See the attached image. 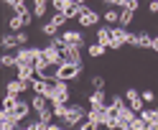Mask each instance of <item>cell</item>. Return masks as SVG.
<instances>
[{
	"label": "cell",
	"mask_w": 158,
	"mask_h": 130,
	"mask_svg": "<svg viewBox=\"0 0 158 130\" xmlns=\"http://www.w3.org/2000/svg\"><path fill=\"white\" fill-rule=\"evenodd\" d=\"M92 87H94V89H105V79H102L100 74L92 77Z\"/></svg>",
	"instance_id": "obj_31"
},
{
	"label": "cell",
	"mask_w": 158,
	"mask_h": 130,
	"mask_svg": "<svg viewBox=\"0 0 158 130\" xmlns=\"http://www.w3.org/2000/svg\"><path fill=\"white\" fill-rule=\"evenodd\" d=\"M15 72H18V79H23V82H33V79L38 77V72H36V66H31V64L15 66Z\"/></svg>",
	"instance_id": "obj_11"
},
{
	"label": "cell",
	"mask_w": 158,
	"mask_h": 130,
	"mask_svg": "<svg viewBox=\"0 0 158 130\" xmlns=\"http://www.w3.org/2000/svg\"><path fill=\"white\" fill-rule=\"evenodd\" d=\"M61 38H64L66 46H82V48H84V36L79 33V31H64Z\"/></svg>",
	"instance_id": "obj_10"
},
{
	"label": "cell",
	"mask_w": 158,
	"mask_h": 130,
	"mask_svg": "<svg viewBox=\"0 0 158 130\" xmlns=\"http://www.w3.org/2000/svg\"><path fill=\"white\" fill-rule=\"evenodd\" d=\"M97 41L110 48V44H112V26H100L97 28Z\"/></svg>",
	"instance_id": "obj_14"
},
{
	"label": "cell",
	"mask_w": 158,
	"mask_h": 130,
	"mask_svg": "<svg viewBox=\"0 0 158 130\" xmlns=\"http://www.w3.org/2000/svg\"><path fill=\"white\" fill-rule=\"evenodd\" d=\"M140 117L148 123V128H151V123H153V120H156L158 115H156V110H143V112H140Z\"/></svg>",
	"instance_id": "obj_30"
},
{
	"label": "cell",
	"mask_w": 158,
	"mask_h": 130,
	"mask_svg": "<svg viewBox=\"0 0 158 130\" xmlns=\"http://www.w3.org/2000/svg\"><path fill=\"white\" fill-rule=\"evenodd\" d=\"M143 99H145V102H156V92H153V89H145V92H143Z\"/></svg>",
	"instance_id": "obj_34"
},
{
	"label": "cell",
	"mask_w": 158,
	"mask_h": 130,
	"mask_svg": "<svg viewBox=\"0 0 158 130\" xmlns=\"http://www.w3.org/2000/svg\"><path fill=\"white\" fill-rule=\"evenodd\" d=\"M51 21H54V23H56L59 28H61V26H64V23L69 21V15H66L64 10H54V15H51Z\"/></svg>",
	"instance_id": "obj_26"
},
{
	"label": "cell",
	"mask_w": 158,
	"mask_h": 130,
	"mask_svg": "<svg viewBox=\"0 0 158 130\" xmlns=\"http://www.w3.org/2000/svg\"><path fill=\"white\" fill-rule=\"evenodd\" d=\"M133 15H135V10H130V8H120V26H130L133 23Z\"/></svg>",
	"instance_id": "obj_19"
},
{
	"label": "cell",
	"mask_w": 158,
	"mask_h": 130,
	"mask_svg": "<svg viewBox=\"0 0 158 130\" xmlns=\"http://www.w3.org/2000/svg\"><path fill=\"white\" fill-rule=\"evenodd\" d=\"M0 44H3L5 51H10V48H21V44H18V36H15V33H5Z\"/></svg>",
	"instance_id": "obj_17"
},
{
	"label": "cell",
	"mask_w": 158,
	"mask_h": 130,
	"mask_svg": "<svg viewBox=\"0 0 158 130\" xmlns=\"http://www.w3.org/2000/svg\"><path fill=\"white\" fill-rule=\"evenodd\" d=\"M148 8H151V13H158V0H151V5H148Z\"/></svg>",
	"instance_id": "obj_37"
},
{
	"label": "cell",
	"mask_w": 158,
	"mask_h": 130,
	"mask_svg": "<svg viewBox=\"0 0 158 130\" xmlns=\"http://www.w3.org/2000/svg\"><path fill=\"white\" fill-rule=\"evenodd\" d=\"M48 3H51V0H33V8H31V10H33V15H36V18H44V15H46Z\"/></svg>",
	"instance_id": "obj_18"
},
{
	"label": "cell",
	"mask_w": 158,
	"mask_h": 130,
	"mask_svg": "<svg viewBox=\"0 0 158 130\" xmlns=\"http://www.w3.org/2000/svg\"><path fill=\"white\" fill-rule=\"evenodd\" d=\"M151 44H153V36L151 33H145V31L138 33V48H151Z\"/></svg>",
	"instance_id": "obj_23"
},
{
	"label": "cell",
	"mask_w": 158,
	"mask_h": 130,
	"mask_svg": "<svg viewBox=\"0 0 158 130\" xmlns=\"http://www.w3.org/2000/svg\"><path fill=\"white\" fill-rule=\"evenodd\" d=\"M26 89H31V82H23V79H10V82L5 84V94H15V97H21Z\"/></svg>",
	"instance_id": "obj_5"
},
{
	"label": "cell",
	"mask_w": 158,
	"mask_h": 130,
	"mask_svg": "<svg viewBox=\"0 0 158 130\" xmlns=\"http://www.w3.org/2000/svg\"><path fill=\"white\" fill-rule=\"evenodd\" d=\"M140 0H123V8H130V10H138Z\"/></svg>",
	"instance_id": "obj_32"
},
{
	"label": "cell",
	"mask_w": 158,
	"mask_h": 130,
	"mask_svg": "<svg viewBox=\"0 0 158 130\" xmlns=\"http://www.w3.org/2000/svg\"><path fill=\"white\" fill-rule=\"evenodd\" d=\"M48 105H51V99H48L46 94H33V99H31V107H33V112L38 115L41 110H46Z\"/></svg>",
	"instance_id": "obj_16"
},
{
	"label": "cell",
	"mask_w": 158,
	"mask_h": 130,
	"mask_svg": "<svg viewBox=\"0 0 158 130\" xmlns=\"http://www.w3.org/2000/svg\"><path fill=\"white\" fill-rule=\"evenodd\" d=\"M82 69H84V64L82 61H61L56 66V79H77L79 74H82Z\"/></svg>",
	"instance_id": "obj_1"
},
{
	"label": "cell",
	"mask_w": 158,
	"mask_h": 130,
	"mask_svg": "<svg viewBox=\"0 0 158 130\" xmlns=\"http://www.w3.org/2000/svg\"><path fill=\"white\" fill-rule=\"evenodd\" d=\"M0 64H3L5 69H13V66H18V56H15V54H8V51H5L3 56H0Z\"/></svg>",
	"instance_id": "obj_21"
},
{
	"label": "cell",
	"mask_w": 158,
	"mask_h": 130,
	"mask_svg": "<svg viewBox=\"0 0 158 130\" xmlns=\"http://www.w3.org/2000/svg\"><path fill=\"white\" fill-rule=\"evenodd\" d=\"M15 102H18L15 94H5V97H3V110H5V112H10V110L15 107Z\"/></svg>",
	"instance_id": "obj_25"
},
{
	"label": "cell",
	"mask_w": 158,
	"mask_h": 130,
	"mask_svg": "<svg viewBox=\"0 0 158 130\" xmlns=\"http://www.w3.org/2000/svg\"><path fill=\"white\" fill-rule=\"evenodd\" d=\"M105 5H110V8H123V0H102Z\"/></svg>",
	"instance_id": "obj_36"
},
{
	"label": "cell",
	"mask_w": 158,
	"mask_h": 130,
	"mask_svg": "<svg viewBox=\"0 0 158 130\" xmlns=\"http://www.w3.org/2000/svg\"><path fill=\"white\" fill-rule=\"evenodd\" d=\"M102 18H105V21L110 23V26H117V23H120V10H115V8H110V10H107V13L102 15Z\"/></svg>",
	"instance_id": "obj_24"
},
{
	"label": "cell",
	"mask_w": 158,
	"mask_h": 130,
	"mask_svg": "<svg viewBox=\"0 0 158 130\" xmlns=\"http://www.w3.org/2000/svg\"><path fill=\"white\" fill-rule=\"evenodd\" d=\"M77 21H79V26H82V28H92V26L100 23V13H94L92 8L82 5V13L77 15Z\"/></svg>",
	"instance_id": "obj_4"
},
{
	"label": "cell",
	"mask_w": 158,
	"mask_h": 130,
	"mask_svg": "<svg viewBox=\"0 0 158 130\" xmlns=\"http://www.w3.org/2000/svg\"><path fill=\"white\" fill-rule=\"evenodd\" d=\"M87 51H89V56H92V59H100V56H105V51H107V46L97 41V44H92L89 48H87Z\"/></svg>",
	"instance_id": "obj_20"
},
{
	"label": "cell",
	"mask_w": 158,
	"mask_h": 130,
	"mask_svg": "<svg viewBox=\"0 0 158 130\" xmlns=\"http://www.w3.org/2000/svg\"><path fill=\"white\" fill-rule=\"evenodd\" d=\"M41 31H44V36H48V38H51V36H56L59 26H56L54 21H48V23H44V26H41Z\"/></svg>",
	"instance_id": "obj_27"
},
{
	"label": "cell",
	"mask_w": 158,
	"mask_h": 130,
	"mask_svg": "<svg viewBox=\"0 0 158 130\" xmlns=\"http://www.w3.org/2000/svg\"><path fill=\"white\" fill-rule=\"evenodd\" d=\"M82 120H87V110L82 105H69V112L64 117V125L66 128H79V123Z\"/></svg>",
	"instance_id": "obj_3"
},
{
	"label": "cell",
	"mask_w": 158,
	"mask_h": 130,
	"mask_svg": "<svg viewBox=\"0 0 158 130\" xmlns=\"http://www.w3.org/2000/svg\"><path fill=\"white\" fill-rule=\"evenodd\" d=\"M64 61H82V46H64Z\"/></svg>",
	"instance_id": "obj_12"
},
{
	"label": "cell",
	"mask_w": 158,
	"mask_h": 130,
	"mask_svg": "<svg viewBox=\"0 0 158 130\" xmlns=\"http://www.w3.org/2000/svg\"><path fill=\"white\" fill-rule=\"evenodd\" d=\"M135 110L130 107V105H125L123 110H120V130H130V123L135 120Z\"/></svg>",
	"instance_id": "obj_8"
},
{
	"label": "cell",
	"mask_w": 158,
	"mask_h": 130,
	"mask_svg": "<svg viewBox=\"0 0 158 130\" xmlns=\"http://www.w3.org/2000/svg\"><path fill=\"white\" fill-rule=\"evenodd\" d=\"M31 110H33V107H31V102H26V99L18 97V102H15V107L10 110V115H13V117H18V120H26Z\"/></svg>",
	"instance_id": "obj_7"
},
{
	"label": "cell",
	"mask_w": 158,
	"mask_h": 130,
	"mask_svg": "<svg viewBox=\"0 0 158 130\" xmlns=\"http://www.w3.org/2000/svg\"><path fill=\"white\" fill-rule=\"evenodd\" d=\"M44 56H46V61H48V64H54V66H59V64L64 61V54H61V48H59V46H54V44L44 46Z\"/></svg>",
	"instance_id": "obj_6"
},
{
	"label": "cell",
	"mask_w": 158,
	"mask_h": 130,
	"mask_svg": "<svg viewBox=\"0 0 158 130\" xmlns=\"http://www.w3.org/2000/svg\"><path fill=\"white\" fill-rule=\"evenodd\" d=\"M151 48H153V51L158 54V36H153V44H151Z\"/></svg>",
	"instance_id": "obj_38"
},
{
	"label": "cell",
	"mask_w": 158,
	"mask_h": 130,
	"mask_svg": "<svg viewBox=\"0 0 158 130\" xmlns=\"http://www.w3.org/2000/svg\"><path fill=\"white\" fill-rule=\"evenodd\" d=\"M127 105H130V107L135 110V112L140 115V112H143V105H145V99H143V94H140V97H135V99H130V102H127Z\"/></svg>",
	"instance_id": "obj_28"
},
{
	"label": "cell",
	"mask_w": 158,
	"mask_h": 130,
	"mask_svg": "<svg viewBox=\"0 0 158 130\" xmlns=\"http://www.w3.org/2000/svg\"><path fill=\"white\" fill-rule=\"evenodd\" d=\"M44 54V48H38V46H21L15 51V56H18V66H23V64H31V66H36V59Z\"/></svg>",
	"instance_id": "obj_2"
},
{
	"label": "cell",
	"mask_w": 158,
	"mask_h": 130,
	"mask_svg": "<svg viewBox=\"0 0 158 130\" xmlns=\"http://www.w3.org/2000/svg\"><path fill=\"white\" fill-rule=\"evenodd\" d=\"M0 128L3 130H15V128H21V120L13 117L10 112H5V110H0Z\"/></svg>",
	"instance_id": "obj_9"
},
{
	"label": "cell",
	"mask_w": 158,
	"mask_h": 130,
	"mask_svg": "<svg viewBox=\"0 0 158 130\" xmlns=\"http://www.w3.org/2000/svg\"><path fill=\"white\" fill-rule=\"evenodd\" d=\"M26 26H28V23H26V18H23V15H18V13H13L10 18H8V28H10L13 33H18V31H23Z\"/></svg>",
	"instance_id": "obj_15"
},
{
	"label": "cell",
	"mask_w": 158,
	"mask_h": 130,
	"mask_svg": "<svg viewBox=\"0 0 158 130\" xmlns=\"http://www.w3.org/2000/svg\"><path fill=\"white\" fill-rule=\"evenodd\" d=\"M145 128H148V123H145L140 115H135V120L130 123V130H145Z\"/></svg>",
	"instance_id": "obj_29"
},
{
	"label": "cell",
	"mask_w": 158,
	"mask_h": 130,
	"mask_svg": "<svg viewBox=\"0 0 158 130\" xmlns=\"http://www.w3.org/2000/svg\"><path fill=\"white\" fill-rule=\"evenodd\" d=\"M15 36H18V44H21V46H28V33L26 31H18Z\"/></svg>",
	"instance_id": "obj_33"
},
{
	"label": "cell",
	"mask_w": 158,
	"mask_h": 130,
	"mask_svg": "<svg viewBox=\"0 0 158 130\" xmlns=\"http://www.w3.org/2000/svg\"><path fill=\"white\" fill-rule=\"evenodd\" d=\"M135 97H140V94H138V89H127V92H125V99H127V102H130V99H135Z\"/></svg>",
	"instance_id": "obj_35"
},
{
	"label": "cell",
	"mask_w": 158,
	"mask_h": 130,
	"mask_svg": "<svg viewBox=\"0 0 158 130\" xmlns=\"http://www.w3.org/2000/svg\"><path fill=\"white\" fill-rule=\"evenodd\" d=\"M3 3H5V5H8V3H10V0H3Z\"/></svg>",
	"instance_id": "obj_39"
},
{
	"label": "cell",
	"mask_w": 158,
	"mask_h": 130,
	"mask_svg": "<svg viewBox=\"0 0 158 130\" xmlns=\"http://www.w3.org/2000/svg\"><path fill=\"white\" fill-rule=\"evenodd\" d=\"M89 99V107H105L107 105V94H105V89H94V92L87 97Z\"/></svg>",
	"instance_id": "obj_13"
},
{
	"label": "cell",
	"mask_w": 158,
	"mask_h": 130,
	"mask_svg": "<svg viewBox=\"0 0 158 130\" xmlns=\"http://www.w3.org/2000/svg\"><path fill=\"white\" fill-rule=\"evenodd\" d=\"M54 117H56V115H54V107H51V105H48L46 110H41V112H38V120H41V123H44L46 128H48V123H51Z\"/></svg>",
	"instance_id": "obj_22"
}]
</instances>
